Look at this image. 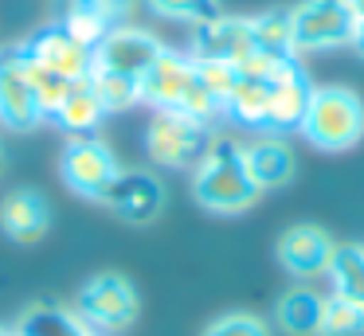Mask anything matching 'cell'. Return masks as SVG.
Masks as SVG:
<instances>
[{"mask_svg":"<svg viewBox=\"0 0 364 336\" xmlns=\"http://www.w3.org/2000/svg\"><path fill=\"white\" fill-rule=\"evenodd\" d=\"M348 47H353L356 55H364V16H356V23H353V39H348Z\"/></svg>","mask_w":364,"mask_h":336,"instance_id":"cell-30","label":"cell"},{"mask_svg":"<svg viewBox=\"0 0 364 336\" xmlns=\"http://www.w3.org/2000/svg\"><path fill=\"white\" fill-rule=\"evenodd\" d=\"M200 336H274V328L259 313H223Z\"/></svg>","mask_w":364,"mask_h":336,"instance_id":"cell-29","label":"cell"},{"mask_svg":"<svg viewBox=\"0 0 364 336\" xmlns=\"http://www.w3.org/2000/svg\"><path fill=\"white\" fill-rule=\"evenodd\" d=\"M20 47H24L36 63H43V67L55 70L59 78H67V82H82V78L90 75V67H95V51H90L87 43H79L75 36H67L63 23H48V28H40L36 36H28Z\"/></svg>","mask_w":364,"mask_h":336,"instance_id":"cell-13","label":"cell"},{"mask_svg":"<svg viewBox=\"0 0 364 336\" xmlns=\"http://www.w3.org/2000/svg\"><path fill=\"white\" fill-rule=\"evenodd\" d=\"M87 82L95 86V94H98V102H102L106 117H110V114H129L134 106H141V86H137V78L110 75V70H90Z\"/></svg>","mask_w":364,"mask_h":336,"instance_id":"cell-24","label":"cell"},{"mask_svg":"<svg viewBox=\"0 0 364 336\" xmlns=\"http://www.w3.org/2000/svg\"><path fill=\"white\" fill-rule=\"evenodd\" d=\"M43 121L40 106L32 98V86L24 78V67H20L16 47L0 55V125H9L16 133H28Z\"/></svg>","mask_w":364,"mask_h":336,"instance_id":"cell-14","label":"cell"},{"mask_svg":"<svg viewBox=\"0 0 364 336\" xmlns=\"http://www.w3.org/2000/svg\"><path fill=\"white\" fill-rule=\"evenodd\" d=\"M325 278H329V293L364 309V246L360 242H337Z\"/></svg>","mask_w":364,"mask_h":336,"instance_id":"cell-21","label":"cell"},{"mask_svg":"<svg viewBox=\"0 0 364 336\" xmlns=\"http://www.w3.org/2000/svg\"><path fill=\"white\" fill-rule=\"evenodd\" d=\"M317 336H364V309L337 293H325L321 305V332Z\"/></svg>","mask_w":364,"mask_h":336,"instance_id":"cell-27","label":"cell"},{"mask_svg":"<svg viewBox=\"0 0 364 336\" xmlns=\"http://www.w3.org/2000/svg\"><path fill=\"white\" fill-rule=\"evenodd\" d=\"M309 94H314V82H309L306 67L294 70V75L270 82V117H267V129L270 133H290L301 125L309 106Z\"/></svg>","mask_w":364,"mask_h":336,"instance_id":"cell-17","label":"cell"},{"mask_svg":"<svg viewBox=\"0 0 364 336\" xmlns=\"http://www.w3.org/2000/svg\"><path fill=\"white\" fill-rule=\"evenodd\" d=\"M129 16H134V0H67L59 23H63L67 36H75L95 51L106 31L114 23H129Z\"/></svg>","mask_w":364,"mask_h":336,"instance_id":"cell-15","label":"cell"},{"mask_svg":"<svg viewBox=\"0 0 364 336\" xmlns=\"http://www.w3.org/2000/svg\"><path fill=\"white\" fill-rule=\"evenodd\" d=\"M255 51V28H251V16H215V20L192 28L188 39V55L192 59H215V63H239Z\"/></svg>","mask_w":364,"mask_h":336,"instance_id":"cell-11","label":"cell"},{"mask_svg":"<svg viewBox=\"0 0 364 336\" xmlns=\"http://www.w3.org/2000/svg\"><path fill=\"white\" fill-rule=\"evenodd\" d=\"M301 137L321 153H345L360 145L364 137V102L348 86H314L306 117H301Z\"/></svg>","mask_w":364,"mask_h":336,"instance_id":"cell-2","label":"cell"},{"mask_svg":"<svg viewBox=\"0 0 364 336\" xmlns=\"http://www.w3.org/2000/svg\"><path fill=\"white\" fill-rule=\"evenodd\" d=\"M223 117L243 129H267V117H270V82L262 78H247L239 75L235 90H231L228 106H223Z\"/></svg>","mask_w":364,"mask_h":336,"instance_id":"cell-20","label":"cell"},{"mask_svg":"<svg viewBox=\"0 0 364 336\" xmlns=\"http://www.w3.org/2000/svg\"><path fill=\"white\" fill-rule=\"evenodd\" d=\"M208 133L200 121H192L184 109H153L149 125H145V156L157 168H192L208 145Z\"/></svg>","mask_w":364,"mask_h":336,"instance_id":"cell-5","label":"cell"},{"mask_svg":"<svg viewBox=\"0 0 364 336\" xmlns=\"http://www.w3.org/2000/svg\"><path fill=\"white\" fill-rule=\"evenodd\" d=\"M0 231L20 246H32L51 231V203L32 188H16L0 200Z\"/></svg>","mask_w":364,"mask_h":336,"instance_id":"cell-16","label":"cell"},{"mask_svg":"<svg viewBox=\"0 0 364 336\" xmlns=\"http://www.w3.org/2000/svg\"><path fill=\"white\" fill-rule=\"evenodd\" d=\"M95 336H98V332H95Z\"/></svg>","mask_w":364,"mask_h":336,"instance_id":"cell-35","label":"cell"},{"mask_svg":"<svg viewBox=\"0 0 364 336\" xmlns=\"http://www.w3.org/2000/svg\"><path fill=\"white\" fill-rule=\"evenodd\" d=\"M286 16H290V43L298 59L337 51L353 39L356 12L348 0H301Z\"/></svg>","mask_w":364,"mask_h":336,"instance_id":"cell-3","label":"cell"},{"mask_svg":"<svg viewBox=\"0 0 364 336\" xmlns=\"http://www.w3.org/2000/svg\"><path fill=\"white\" fill-rule=\"evenodd\" d=\"M122 161L110 145H106L98 133H87V137H67L63 156H59V176L82 200H98L106 192L114 176H118Z\"/></svg>","mask_w":364,"mask_h":336,"instance_id":"cell-6","label":"cell"},{"mask_svg":"<svg viewBox=\"0 0 364 336\" xmlns=\"http://www.w3.org/2000/svg\"><path fill=\"white\" fill-rule=\"evenodd\" d=\"M165 51L157 31L141 28V23H114L102 36V43L95 47V67L90 70H110V75L141 78L153 67V59Z\"/></svg>","mask_w":364,"mask_h":336,"instance_id":"cell-7","label":"cell"},{"mask_svg":"<svg viewBox=\"0 0 364 336\" xmlns=\"http://www.w3.org/2000/svg\"><path fill=\"white\" fill-rule=\"evenodd\" d=\"M243 168L251 176V184L259 192H274V188H286L298 172V156H294L286 133H255V137L243 141Z\"/></svg>","mask_w":364,"mask_h":336,"instance_id":"cell-12","label":"cell"},{"mask_svg":"<svg viewBox=\"0 0 364 336\" xmlns=\"http://www.w3.org/2000/svg\"><path fill=\"white\" fill-rule=\"evenodd\" d=\"M102 207H110L126 223H153L165 211V184L145 168H118V176L106 184V192L98 195Z\"/></svg>","mask_w":364,"mask_h":336,"instance_id":"cell-8","label":"cell"},{"mask_svg":"<svg viewBox=\"0 0 364 336\" xmlns=\"http://www.w3.org/2000/svg\"><path fill=\"white\" fill-rule=\"evenodd\" d=\"M0 164H4V153H0Z\"/></svg>","mask_w":364,"mask_h":336,"instance_id":"cell-34","label":"cell"},{"mask_svg":"<svg viewBox=\"0 0 364 336\" xmlns=\"http://www.w3.org/2000/svg\"><path fill=\"white\" fill-rule=\"evenodd\" d=\"M192 63H196V82L204 86L220 106H228L231 90H235V82H239V70L231 67V63H215V59H192Z\"/></svg>","mask_w":364,"mask_h":336,"instance_id":"cell-28","label":"cell"},{"mask_svg":"<svg viewBox=\"0 0 364 336\" xmlns=\"http://www.w3.org/2000/svg\"><path fill=\"white\" fill-rule=\"evenodd\" d=\"M16 55H20V67H24V78H28V86H32V98H36V106H40L43 121H51L55 109H59V102H63L67 90H71V82L59 78L55 70H48L43 63H36L20 43H16Z\"/></svg>","mask_w":364,"mask_h":336,"instance_id":"cell-23","label":"cell"},{"mask_svg":"<svg viewBox=\"0 0 364 336\" xmlns=\"http://www.w3.org/2000/svg\"><path fill=\"white\" fill-rule=\"evenodd\" d=\"M192 200L212 215H243L259 203V188L243 168V141L212 129L200 161L192 164Z\"/></svg>","mask_w":364,"mask_h":336,"instance_id":"cell-1","label":"cell"},{"mask_svg":"<svg viewBox=\"0 0 364 336\" xmlns=\"http://www.w3.org/2000/svg\"><path fill=\"white\" fill-rule=\"evenodd\" d=\"M348 4H353V12H356V16H364V0H348Z\"/></svg>","mask_w":364,"mask_h":336,"instance_id":"cell-31","label":"cell"},{"mask_svg":"<svg viewBox=\"0 0 364 336\" xmlns=\"http://www.w3.org/2000/svg\"><path fill=\"white\" fill-rule=\"evenodd\" d=\"M51 121H55L67 137L98 133V125L106 121V109H102V102H98L95 86H90L87 78H82V82H71V90H67V98L59 102V109H55Z\"/></svg>","mask_w":364,"mask_h":336,"instance_id":"cell-19","label":"cell"},{"mask_svg":"<svg viewBox=\"0 0 364 336\" xmlns=\"http://www.w3.org/2000/svg\"><path fill=\"white\" fill-rule=\"evenodd\" d=\"M333 250H337V239H333L325 227L294 223V227H286L282 239H278V262H282V270L290 273L294 281L309 286V281L329 273Z\"/></svg>","mask_w":364,"mask_h":336,"instance_id":"cell-9","label":"cell"},{"mask_svg":"<svg viewBox=\"0 0 364 336\" xmlns=\"http://www.w3.org/2000/svg\"><path fill=\"white\" fill-rule=\"evenodd\" d=\"M321 305L325 293L314 286H294L278 297L274 305V325L286 336H317L321 332Z\"/></svg>","mask_w":364,"mask_h":336,"instance_id":"cell-18","label":"cell"},{"mask_svg":"<svg viewBox=\"0 0 364 336\" xmlns=\"http://www.w3.org/2000/svg\"><path fill=\"white\" fill-rule=\"evenodd\" d=\"M141 86V106L149 109H181V102L188 98V90L196 86V63L188 51H165L153 59V67L137 78Z\"/></svg>","mask_w":364,"mask_h":336,"instance_id":"cell-10","label":"cell"},{"mask_svg":"<svg viewBox=\"0 0 364 336\" xmlns=\"http://www.w3.org/2000/svg\"><path fill=\"white\" fill-rule=\"evenodd\" d=\"M4 336H20V332H16V328H9V332H4Z\"/></svg>","mask_w":364,"mask_h":336,"instance_id":"cell-32","label":"cell"},{"mask_svg":"<svg viewBox=\"0 0 364 336\" xmlns=\"http://www.w3.org/2000/svg\"><path fill=\"white\" fill-rule=\"evenodd\" d=\"M4 332H9V328H0V336H4Z\"/></svg>","mask_w":364,"mask_h":336,"instance_id":"cell-33","label":"cell"},{"mask_svg":"<svg viewBox=\"0 0 364 336\" xmlns=\"http://www.w3.org/2000/svg\"><path fill=\"white\" fill-rule=\"evenodd\" d=\"M251 28H255V47H259V51L294 55V43H290V16H286L282 8H270V12L251 16ZM294 59H298V55H294Z\"/></svg>","mask_w":364,"mask_h":336,"instance_id":"cell-26","label":"cell"},{"mask_svg":"<svg viewBox=\"0 0 364 336\" xmlns=\"http://www.w3.org/2000/svg\"><path fill=\"white\" fill-rule=\"evenodd\" d=\"M20 336H95L79 320L75 309H59V305H36L16 320Z\"/></svg>","mask_w":364,"mask_h":336,"instance_id":"cell-22","label":"cell"},{"mask_svg":"<svg viewBox=\"0 0 364 336\" xmlns=\"http://www.w3.org/2000/svg\"><path fill=\"white\" fill-rule=\"evenodd\" d=\"M157 20L168 23H184V28H200V23L220 16V0H145Z\"/></svg>","mask_w":364,"mask_h":336,"instance_id":"cell-25","label":"cell"},{"mask_svg":"<svg viewBox=\"0 0 364 336\" xmlns=\"http://www.w3.org/2000/svg\"><path fill=\"white\" fill-rule=\"evenodd\" d=\"M79 320L98 336H114L122 328H129L141 313V297H137L134 281L126 273H95L87 286L79 289L75 301Z\"/></svg>","mask_w":364,"mask_h":336,"instance_id":"cell-4","label":"cell"}]
</instances>
